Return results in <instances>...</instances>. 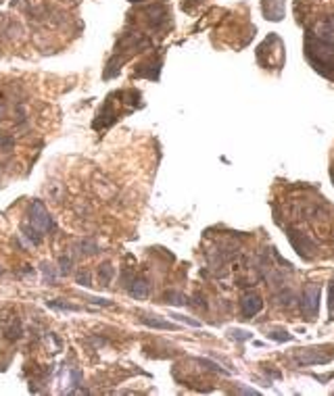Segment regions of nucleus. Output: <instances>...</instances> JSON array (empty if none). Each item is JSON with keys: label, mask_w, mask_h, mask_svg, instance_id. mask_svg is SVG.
<instances>
[{"label": "nucleus", "mask_w": 334, "mask_h": 396, "mask_svg": "<svg viewBox=\"0 0 334 396\" xmlns=\"http://www.w3.org/2000/svg\"><path fill=\"white\" fill-rule=\"evenodd\" d=\"M199 363H201V365H207L209 369H213V371H219V373H228L226 369H221V367H219V365H215L213 361H207V359H199Z\"/></svg>", "instance_id": "nucleus-15"}, {"label": "nucleus", "mask_w": 334, "mask_h": 396, "mask_svg": "<svg viewBox=\"0 0 334 396\" xmlns=\"http://www.w3.org/2000/svg\"><path fill=\"white\" fill-rule=\"evenodd\" d=\"M165 303H170V305H186V296L184 294H180V292H167L165 294Z\"/></svg>", "instance_id": "nucleus-9"}, {"label": "nucleus", "mask_w": 334, "mask_h": 396, "mask_svg": "<svg viewBox=\"0 0 334 396\" xmlns=\"http://www.w3.org/2000/svg\"><path fill=\"white\" fill-rule=\"evenodd\" d=\"M69 269H71V259L69 257H61V273H69Z\"/></svg>", "instance_id": "nucleus-16"}, {"label": "nucleus", "mask_w": 334, "mask_h": 396, "mask_svg": "<svg viewBox=\"0 0 334 396\" xmlns=\"http://www.w3.org/2000/svg\"><path fill=\"white\" fill-rule=\"evenodd\" d=\"M230 334H232V338H234V340H238V342L251 340V334H248V332H242V330H232Z\"/></svg>", "instance_id": "nucleus-13"}, {"label": "nucleus", "mask_w": 334, "mask_h": 396, "mask_svg": "<svg viewBox=\"0 0 334 396\" xmlns=\"http://www.w3.org/2000/svg\"><path fill=\"white\" fill-rule=\"evenodd\" d=\"M13 146H15V140H13L11 136H0V150L5 152H11Z\"/></svg>", "instance_id": "nucleus-12"}, {"label": "nucleus", "mask_w": 334, "mask_h": 396, "mask_svg": "<svg viewBox=\"0 0 334 396\" xmlns=\"http://www.w3.org/2000/svg\"><path fill=\"white\" fill-rule=\"evenodd\" d=\"M176 319H180V321H186L188 325H194V328H197V325H199V321H194V319H188V317H178V315H174Z\"/></svg>", "instance_id": "nucleus-19"}, {"label": "nucleus", "mask_w": 334, "mask_h": 396, "mask_svg": "<svg viewBox=\"0 0 334 396\" xmlns=\"http://www.w3.org/2000/svg\"><path fill=\"white\" fill-rule=\"evenodd\" d=\"M319 296H322V288L317 284L305 286L303 296H301V311L305 313L307 319H315L317 311H319Z\"/></svg>", "instance_id": "nucleus-1"}, {"label": "nucleus", "mask_w": 334, "mask_h": 396, "mask_svg": "<svg viewBox=\"0 0 334 396\" xmlns=\"http://www.w3.org/2000/svg\"><path fill=\"white\" fill-rule=\"evenodd\" d=\"M332 181H334V169H332Z\"/></svg>", "instance_id": "nucleus-20"}, {"label": "nucleus", "mask_w": 334, "mask_h": 396, "mask_svg": "<svg viewBox=\"0 0 334 396\" xmlns=\"http://www.w3.org/2000/svg\"><path fill=\"white\" fill-rule=\"evenodd\" d=\"M130 294L134 296V299H138V301H144L146 296L150 294V288H148V284L144 279H140V281H136V284L132 286V290H130Z\"/></svg>", "instance_id": "nucleus-6"}, {"label": "nucleus", "mask_w": 334, "mask_h": 396, "mask_svg": "<svg viewBox=\"0 0 334 396\" xmlns=\"http://www.w3.org/2000/svg\"><path fill=\"white\" fill-rule=\"evenodd\" d=\"M142 323L148 328H157V330H176V325L170 321H163L159 317H142Z\"/></svg>", "instance_id": "nucleus-7"}, {"label": "nucleus", "mask_w": 334, "mask_h": 396, "mask_svg": "<svg viewBox=\"0 0 334 396\" xmlns=\"http://www.w3.org/2000/svg\"><path fill=\"white\" fill-rule=\"evenodd\" d=\"M30 223H34L40 232H50L52 230V217L40 201H34L30 205Z\"/></svg>", "instance_id": "nucleus-2"}, {"label": "nucleus", "mask_w": 334, "mask_h": 396, "mask_svg": "<svg viewBox=\"0 0 334 396\" xmlns=\"http://www.w3.org/2000/svg\"><path fill=\"white\" fill-rule=\"evenodd\" d=\"M81 252L84 254H94V252H99V246H96L94 242H88V240H86V242H81Z\"/></svg>", "instance_id": "nucleus-14"}, {"label": "nucleus", "mask_w": 334, "mask_h": 396, "mask_svg": "<svg viewBox=\"0 0 334 396\" xmlns=\"http://www.w3.org/2000/svg\"><path fill=\"white\" fill-rule=\"evenodd\" d=\"M21 232H23V236L30 240L32 244H40L42 242V234H40V230L36 228L34 223H25L23 228H21Z\"/></svg>", "instance_id": "nucleus-5"}, {"label": "nucleus", "mask_w": 334, "mask_h": 396, "mask_svg": "<svg viewBox=\"0 0 334 396\" xmlns=\"http://www.w3.org/2000/svg\"><path fill=\"white\" fill-rule=\"evenodd\" d=\"M48 307H50V309H61V311H71V313L79 311V307H75V305H69V303H57V301H48Z\"/></svg>", "instance_id": "nucleus-10"}, {"label": "nucleus", "mask_w": 334, "mask_h": 396, "mask_svg": "<svg viewBox=\"0 0 334 396\" xmlns=\"http://www.w3.org/2000/svg\"><path fill=\"white\" fill-rule=\"evenodd\" d=\"M261 309H263L261 296H257V294H244L242 296V301H240V313H242L244 319L255 317Z\"/></svg>", "instance_id": "nucleus-3"}, {"label": "nucleus", "mask_w": 334, "mask_h": 396, "mask_svg": "<svg viewBox=\"0 0 334 396\" xmlns=\"http://www.w3.org/2000/svg\"><path fill=\"white\" fill-rule=\"evenodd\" d=\"M263 15L270 21H280L284 17V0H263Z\"/></svg>", "instance_id": "nucleus-4"}, {"label": "nucleus", "mask_w": 334, "mask_h": 396, "mask_svg": "<svg viewBox=\"0 0 334 396\" xmlns=\"http://www.w3.org/2000/svg\"><path fill=\"white\" fill-rule=\"evenodd\" d=\"M328 307H330V313L334 311V281H330V301H328Z\"/></svg>", "instance_id": "nucleus-18"}, {"label": "nucleus", "mask_w": 334, "mask_h": 396, "mask_svg": "<svg viewBox=\"0 0 334 396\" xmlns=\"http://www.w3.org/2000/svg\"><path fill=\"white\" fill-rule=\"evenodd\" d=\"M77 281L81 286H90V273L88 271H79L77 273Z\"/></svg>", "instance_id": "nucleus-17"}, {"label": "nucleus", "mask_w": 334, "mask_h": 396, "mask_svg": "<svg viewBox=\"0 0 334 396\" xmlns=\"http://www.w3.org/2000/svg\"><path fill=\"white\" fill-rule=\"evenodd\" d=\"M99 277H101V284H103V286H109V284H111V277H113V267H111L109 263L101 265Z\"/></svg>", "instance_id": "nucleus-8"}, {"label": "nucleus", "mask_w": 334, "mask_h": 396, "mask_svg": "<svg viewBox=\"0 0 334 396\" xmlns=\"http://www.w3.org/2000/svg\"><path fill=\"white\" fill-rule=\"evenodd\" d=\"M268 336L276 342H290L292 340V334H288V332H270Z\"/></svg>", "instance_id": "nucleus-11"}]
</instances>
